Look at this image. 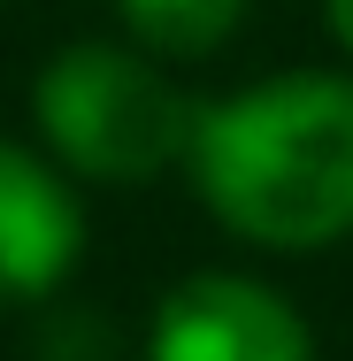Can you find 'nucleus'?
Returning <instances> with one entry per match:
<instances>
[{
    "label": "nucleus",
    "instance_id": "4",
    "mask_svg": "<svg viewBox=\"0 0 353 361\" xmlns=\"http://www.w3.org/2000/svg\"><path fill=\"white\" fill-rule=\"evenodd\" d=\"M77 246H85V216H77L70 185L0 139V300H39L70 277Z\"/></svg>",
    "mask_w": 353,
    "mask_h": 361
},
{
    "label": "nucleus",
    "instance_id": "2",
    "mask_svg": "<svg viewBox=\"0 0 353 361\" xmlns=\"http://www.w3.org/2000/svg\"><path fill=\"white\" fill-rule=\"evenodd\" d=\"M31 108H39L47 146L77 177H100V185H139L185 161L192 123H200V108L131 47H62Z\"/></svg>",
    "mask_w": 353,
    "mask_h": 361
},
{
    "label": "nucleus",
    "instance_id": "1",
    "mask_svg": "<svg viewBox=\"0 0 353 361\" xmlns=\"http://www.w3.org/2000/svg\"><path fill=\"white\" fill-rule=\"evenodd\" d=\"M200 200L254 246L307 254L353 231V85L292 70L200 108L185 154Z\"/></svg>",
    "mask_w": 353,
    "mask_h": 361
},
{
    "label": "nucleus",
    "instance_id": "5",
    "mask_svg": "<svg viewBox=\"0 0 353 361\" xmlns=\"http://www.w3.org/2000/svg\"><path fill=\"white\" fill-rule=\"evenodd\" d=\"M246 0H123V23L131 39L169 54V62H192V54H215L230 31H238Z\"/></svg>",
    "mask_w": 353,
    "mask_h": 361
},
{
    "label": "nucleus",
    "instance_id": "6",
    "mask_svg": "<svg viewBox=\"0 0 353 361\" xmlns=\"http://www.w3.org/2000/svg\"><path fill=\"white\" fill-rule=\"evenodd\" d=\"M323 16H330V31H338V47L353 54V0H323Z\"/></svg>",
    "mask_w": 353,
    "mask_h": 361
},
{
    "label": "nucleus",
    "instance_id": "3",
    "mask_svg": "<svg viewBox=\"0 0 353 361\" xmlns=\"http://www.w3.org/2000/svg\"><path fill=\"white\" fill-rule=\"evenodd\" d=\"M146 361H315V338L254 277H185L154 307Z\"/></svg>",
    "mask_w": 353,
    "mask_h": 361
}]
</instances>
